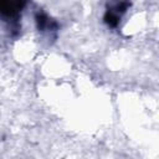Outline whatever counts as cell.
<instances>
[{
  "instance_id": "1",
  "label": "cell",
  "mask_w": 159,
  "mask_h": 159,
  "mask_svg": "<svg viewBox=\"0 0 159 159\" xmlns=\"http://www.w3.org/2000/svg\"><path fill=\"white\" fill-rule=\"evenodd\" d=\"M35 21H36V25H37V29L39 31H56L57 30V24L56 21L51 20L46 14L43 12H37L36 14V17H35Z\"/></svg>"
},
{
  "instance_id": "2",
  "label": "cell",
  "mask_w": 159,
  "mask_h": 159,
  "mask_svg": "<svg viewBox=\"0 0 159 159\" xmlns=\"http://www.w3.org/2000/svg\"><path fill=\"white\" fill-rule=\"evenodd\" d=\"M26 0H4L2 2V14L9 15L10 17L15 16L21 11V9L25 6Z\"/></svg>"
}]
</instances>
